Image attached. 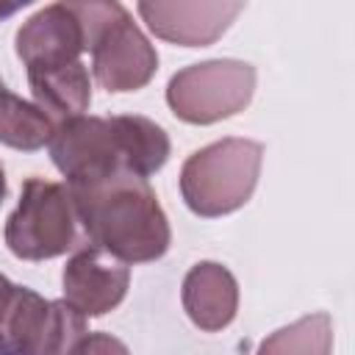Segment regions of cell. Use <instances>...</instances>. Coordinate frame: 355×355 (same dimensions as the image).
<instances>
[{"label":"cell","instance_id":"obj_1","mask_svg":"<svg viewBox=\"0 0 355 355\" xmlns=\"http://www.w3.org/2000/svg\"><path fill=\"white\" fill-rule=\"evenodd\" d=\"M64 186L92 247L105 250L122 263H147L169 250V219L147 178L114 169L94 180Z\"/></svg>","mask_w":355,"mask_h":355},{"label":"cell","instance_id":"obj_2","mask_svg":"<svg viewBox=\"0 0 355 355\" xmlns=\"http://www.w3.org/2000/svg\"><path fill=\"white\" fill-rule=\"evenodd\" d=\"M83 44L92 50V72L105 92H136L158 69V53L119 3H69Z\"/></svg>","mask_w":355,"mask_h":355},{"label":"cell","instance_id":"obj_3","mask_svg":"<svg viewBox=\"0 0 355 355\" xmlns=\"http://www.w3.org/2000/svg\"><path fill=\"white\" fill-rule=\"evenodd\" d=\"M263 144L252 139H219L191 153L180 169V194L197 216L239 211L255 191Z\"/></svg>","mask_w":355,"mask_h":355},{"label":"cell","instance_id":"obj_4","mask_svg":"<svg viewBox=\"0 0 355 355\" xmlns=\"http://www.w3.org/2000/svg\"><path fill=\"white\" fill-rule=\"evenodd\" d=\"M86 333V316L67 300H44L25 286H14L0 311V355H72Z\"/></svg>","mask_w":355,"mask_h":355},{"label":"cell","instance_id":"obj_5","mask_svg":"<svg viewBox=\"0 0 355 355\" xmlns=\"http://www.w3.org/2000/svg\"><path fill=\"white\" fill-rule=\"evenodd\" d=\"M255 92V67L236 58L191 64L172 75L166 103L172 114L191 125H211L244 111Z\"/></svg>","mask_w":355,"mask_h":355},{"label":"cell","instance_id":"obj_6","mask_svg":"<svg viewBox=\"0 0 355 355\" xmlns=\"http://www.w3.org/2000/svg\"><path fill=\"white\" fill-rule=\"evenodd\" d=\"M75 205L64 183L28 178L6 222V244L22 261H47L75 244Z\"/></svg>","mask_w":355,"mask_h":355},{"label":"cell","instance_id":"obj_7","mask_svg":"<svg viewBox=\"0 0 355 355\" xmlns=\"http://www.w3.org/2000/svg\"><path fill=\"white\" fill-rule=\"evenodd\" d=\"M47 147L67 183H83L114 169H125L111 122L103 116H75L58 122Z\"/></svg>","mask_w":355,"mask_h":355},{"label":"cell","instance_id":"obj_8","mask_svg":"<svg viewBox=\"0 0 355 355\" xmlns=\"http://www.w3.org/2000/svg\"><path fill=\"white\" fill-rule=\"evenodd\" d=\"M61 283L64 300L80 316H103L125 300L130 269L100 247H83L67 261Z\"/></svg>","mask_w":355,"mask_h":355},{"label":"cell","instance_id":"obj_9","mask_svg":"<svg viewBox=\"0 0 355 355\" xmlns=\"http://www.w3.org/2000/svg\"><path fill=\"white\" fill-rule=\"evenodd\" d=\"M244 11V3H139V14L147 28L172 44L183 47H205L214 44L230 22Z\"/></svg>","mask_w":355,"mask_h":355},{"label":"cell","instance_id":"obj_10","mask_svg":"<svg viewBox=\"0 0 355 355\" xmlns=\"http://www.w3.org/2000/svg\"><path fill=\"white\" fill-rule=\"evenodd\" d=\"M83 50V28L69 3H50L39 8L17 31V55L25 69L72 64L80 61Z\"/></svg>","mask_w":355,"mask_h":355},{"label":"cell","instance_id":"obj_11","mask_svg":"<svg viewBox=\"0 0 355 355\" xmlns=\"http://www.w3.org/2000/svg\"><path fill=\"white\" fill-rule=\"evenodd\" d=\"M180 300L183 311L200 330L216 333L227 327L239 311V283L227 266L200 261L186 272Z\"/></svg>","mask_w":355,"mask_h":355},{"label":"cell","instance_id":"obj_12","mask_svg":"<svg viewBox=\"0 0 355 355\" xmlns=\"http://www.w3.org/2000/svg\"><path fill=\"white\" fill-rule=\"evenodd\" d=\"M28 83H31L36 105L53 122L83 116V111L92 103V83H89V69L83 61L28 69Z\"/></svg>","mask_w":355,"mask_h":355},{"label":"cell","instance_id":"obj_13","mask_svg":"<svg viewBox=\"0 0 355 355\" xmlns=\"http://www.w3.org/2000/svg\"><path fill=\"white\" fill-rule=\"evenodd\" d=\"M108 122H111L125 169L136 172L139 178H150L166 164L172 144L161 125H155L153 119L139 116V114L111 116Z\"/></svg>","mask_w":355,"mask_h":355},{"label":"cell","instance_id":"obj_14","mask_svg":"<svg viewBox=\"0 0 355 355\" xmlns=\"http://www.w3.org/2000/svg\"><path fill=\"white\" fill-rule=\"evenodd\" d=\"M53 133L55 122L36 103H28L8 89L0 92V144L31 153L50 144Z\"/></svg>","mask_w":355,"mask_h":355},{"label":"cell","instance_id":"obj_15","mask_svg":"<svg viewBox=\"0 0 355 355\" xmlns=\"http://www.w3.org/2000/svg\"><path fill=\"white\" fill-rule=\"evenodd\" d=\"M333 349V319L330 313H308L272 336L258 347V355H330Z\"/></svg>","mask_w":355,"mask_h":355},{"label":"cell","instance_id":"obj_16","mask_svg":"<svg viewBox=\"0 0 355 355\" xmlns=\"http://www.w3.org/2000/svg\"><path fill=\"white\" fill-rule=\"evenodd\" d=\"M72 355H130L128 347L111 333H86Z\"/></svg>","mask_w":355,"mask_h":355},{"label":"cell","instance_id":"obj_17","mask_svg":"<svg viewBox=\"0 0 355 355\" xmlns=\"http://www.w3.org/2000/svg\"><path fill=\"white\" fill-rule=\"evenodd\" d=\"M11 288H14V283H11L6 275H0V311H3V305H6V300H8V294H11Z\"/></svg>","mask_w":355,"mask_h":355},{"label":"cell","instance_id":"obj_18","mask_svg":"<svg viewBox=\"0 0 355 355\" xmlns=\"http://www.w3.org/2000/svg\"><path fill=\"white\" fill-rule=\"evenodd\" d=\"M22 6H25V3H0V19H3V17H11V14H17Z\"/></svg>","mask_w":355,"mask_h":355},{"label":"cell","instance_id":"obj_19","mask_svg":"<svg viewBox=\"0 0 355 355\" xmlns=\"http://www.w3.org/2000/svg\"><path fill=\"white\" fill-rule=\"evenodd\" d=\"M3 197H6V172L0 166V202H3Z\"/></svg>","mask_w":355,"mask_h":355},{"label":"cell","instance_id":"obj_20","mask_svg":"<svg viewBox=\"0 0 355 355\" xmlns=\"http://www.w3.org/2000/svg\"><path fill=\"white\" fill-rule=\"evenodd\" d=\"M0 92H6V83H3V80H0Z\"/></svg>","mask_w":355,"mask_h":355}]
</instances>
